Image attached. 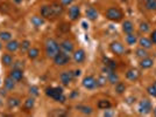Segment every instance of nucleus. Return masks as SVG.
Masks as SVG:
<instances>
[{
    "label": "nucleus",
    "mask_w": 156,
    "mask_h": 117,
    "mask_svg": "<svg viewBox=\"0 0 156 117\" xmlns=\"http://www.w3.org/2000/svg\"><path fill=\"white\" fill-rule=\"evenodd\" d=\"M61 52V47H60V43L57 42L56 40L54 39H48L46 41V54L48 57H52L54 59L56 56V54Z\"/></svg>",
    "instance_id": "obj_1"
},
{
    "label": "nucleus",
    "mask_w": 156,
    "mask_h": 117,
    "mask_svg": "<svg viewBox=\"0 0 156 117\" xmlns=\"http://www.w3.org/2000/svg\"><path fill=\"white\" fill-rule=\"evenodd\" d=\"M46 94L47 96L54 98L57 102H65V96L63 94V89L60 87H49L46 89Z\"/></svg>",
    "instance_id": "obj_2"
},
{
    "label": "nucleus",
    "mask_w": 156,
    "mask_h": 117,
    "mask_svg": "<svg viewBox=\"0 0 156 117\" xmlns=\"http://www.w3.org/2000/svg\"><path fill=\"white\" fill-rule=\"evenodd\" d=\"M124 17V13L121 12V10H119L118 7H110L107 11H106V18L111 21H120Z\"/></svg>",
    "instance_id": "obj_3"
},
{
    "label": "nucleus",
    "mask_w": 156,
    "mask_h": 117,
    "mask_svg": "<svg viewBox=\"0 0 156 117\" xmlns=\"http://www.w3.org/2000/svg\"><path fill=\"white\" fill-rule=\"evenodd\" d=\"M69 61H70L69 54L65 53V52H62V51L56 54V56L54 57V63L56 66H65V64L69 63Z\"/></svg>",
    "instance_id": "obj_4"
},
{
    "label": "nucleus",
    "mask_w": 156,
    "mask_h": 117,
    "mask_svg": "<svg viewBox=\"0 0 156 117\" xmlns=\"http://www.w3.org/2000/svg\"><path fill=\"white\" fill-rule=\"evenodd\" d=\"M153 106H152V103L149 100H142L140 103H139V106H137V111L142 115H147L152 111Z\"/></svg>",
    "instance_id": "obj_5"
},
{
    "label": "nucleus",
    "mask_w": 156,
    "mask_h": 117,
    "mask_svg": "<svg viewBox=\"0 0 156 117\" xmlns=\"http://www.w3.org/2000/svg\"><path fill=\"white\" fill-rule=\"evenodd\" d=\"M82 85L85 89H89V90H92L94 88H97V80L94 79L93 76L91 75H87L83 79V82Z\"/></svg>",
    "instance_id": "obj_6"
},
{
    "label": "nucleus",
    "mask_w": 156,
    "mask_h": 117,
    "mask_svg": "<svg viewBox=\"0 0 156 117\" xmlns=\"http://www.w3.org/2000/svg\"><path fill=\"white\" fill-rule=\"evenodd\" d=\"M110 49H111L112 53L116 54V55H122L124 52H125L124 45H121V43L118 42V41H114V42L111 43V45H110Z\"/></svg>",
    "instance_id": "obj_7"
},
{
    "label": "nucleus",
    "mask_w": 156,
    "mask_h": 117,
    "mask_svg": "<svg viewBox=\"0 0 156 117\" xmlns=\"http://www.w3.org/2000/svg\"><path fill=\"white\" fill-rule=\"evenodd\" d=\"M60 80L63 85H69L73 80V73L72 72H63L60 75Z\"/></svg>",
    "instance_id": "obj_8"
},
{
    "label": "nucleus",
    "mask_w": 156,
    "mask_h": 117,
    "mask_svg": "<svg viewBox=\"0 0 156 117\" xmlns=\"http://www.w3.org/2000/svg\"><path fill=\"white\" fill-rule=\"evenodd\" d=\"M41 17L42 18H44V19H50L52 17H55L54 15V12H52V5L49 6V5H43L41 7Z\"/></svg>",
    "instance_id": "obj_9"
},
{
    "label": "nucleus",
    "mask_w": 156,
    "mask_h": 117,
    "mask_svg": "<svg viewBox=\"0 0 156 117\" xmlns=\"http://www.w3.org/2000/svg\"><path fill=\"white\" fill-rule=\"evenodd\" d=\"M140 72L135 69V68H132V69H128L127 73H126V77L129 80V81H137L140 79Z\"/></svg>",
    "instance_id": "obj_10"
},
{
    "label": "nucleus",
    "mask_w": 156,
    "mask_h": 117,
    "mask_svg": "<svg viewBox=\"0 0 156 117\" xmlns=\"http://www.w3.org/2000/svg\"><path fill=\"white\" fill-rule=\"evenodd\" d=\"M10 76L15 82H19L23 79V72L20 68H13V70L10 73Z\"/></svg>",
    "instance_id": "obj_11"
},
{
    "label": "nucleus",
    "mask_w": 156,
    "mask_h": 117,
    "mask_svg": "<svg viewBox=\"0 0 156 117\" xmlns=\"http://www.w3.org/2000/svg\"><path fill=\"white\" fill-rule=\"evenodd\" d=\"M79 15H81V8H79V6L73 5V6H71L69 8V17H70L71 20H73V21L77 20L79 18Z\"/></svg>",
    "instance_id": "obj_12"
},
{
    "label": "nucleus",
    "mask_w": 156,
    "mask_h": 117,
    "mask_svg": "<svg viewBox=\"0 0 156 117\" xmlns=\"http://www.w3.org/2000/svg\"><path fill=\"white\" fill-rule=\"evenodd\" d=\"M60 47H61V51L65 52V53H72L73 52V43L69 40H64L60 43Z\"/></svg>",
    "instance_id": "obj_13"
},
{
    "label": "nucleus",
    "mask_w": 156,
    "mask_h": 117,
    "mask_svg": "<svg viewBox=\"0 0 156 117\" xmlns=\"http://www.w3.org/2000/svg\"><path fill=\"white\" fill-rule=\"evenodd\" d=\"M85 57H86V55L83 49H78L73 53V60L76 63H83L85 61Z\"/></svg>",
    "instance_id": "obj_14"
},
{
    "label": "nucleus",
    "mask_w": 156,
    "mask_h": 117,
    "mask_svg": "<svg viewBox=\"0 0 156 117\" xmlns=\"http://www.w3.org/2000/svg\"><path fill=\"white\" fill-rule=\"evenodd\" d=\"M19 48H20V43L18 42L16 40H10L8 42L6 43V49H7L8 52H10V53L16 52Z\"/></svg>",
    "instance_id": "obj_15"
},
{
    "label": "nucleus",
    "mask_w": 156,
    "mask_h": 117,
    "mask_svg": "<svg viewBox=\"0 0 156 117\" xmlns=\"http://www.w3.org/2000/svg\"><path fill=\"white\" fill-rule=\"evenodd\" d=\"M153 64H154V60H153L152 57H149V56L141 59V61H140V67H141V68H143V69L152 68V67H153Z\"/></svg>",
    "instance_id": "obj_16"
},
{
    "label": "nucleus",
    "mask_w": 156,
    "mask_h": 117,
    "mask_svg": "<svg viewBox=\"0 0 156 117\" xmlns=\"http://www.w3.org/2000/svg\"><path fill=\"white\" fill-rule=\"evenodd\" d=\"M52 8L54 12V15L55 17H60L64 11V7H63L62 4H58V2H52Z\"/></svg>",
    "instance_id": "obj_17"
},
{
    "label": "nucleus",
    "mask_w": 156,
    "mask_h": 117,
    "mask_svg": "<svg viewBox=\"0 0 156 117\" xmlns=\"http://www.w3.org/2000/svg\"><path fill=\"white\" fill-rule=\"evenodd\" d=\"M139 45H140L142 48H145V49H149V48H152V46H153V41H152L150 39L146 38V36H142V38L139 39Z\"/></svg>",
    "instance_id": "obj_18"
},
{
    "label": "nucleus",
    "mask_w": 156,
    "mask_h": 117,
    "mask_svg": "<svg viewBox=\"0 0 156 117\" xmlns=\"http://www.w3.org/2000/svg\"><path fill=\"white\" fill-rule=\"evenodd\" d=\"M86 17H87L89 20L94 21V20H97V18H98V12H97V10H96L94 7H89V8L86 10Z\"/></svg>",
    "instance_id": "obj_19"
},
{
    "label": "nucleus",
    "mask_w": 156,
    "mask_h": 117,
    "mask_svg": "<svg viewBox=\"0 0 156 117\" xmlns=\"http://www.w3.org/2000/svg\"><path fill=\"white\" fill-rule=\"evenodd\" d=\"M97 106L99 109H102V110H108L110 108H112V103L108 100H100V101H98Z\"/></svg>",
    "instance_id": "obj_20"
},
{
    "label": "nucleus",
    "mask_w": 156,
    "mask_h": 117,
    "mask_svg": "<svg viewBox=\"0 0 156 117\" xmlns=\"http://www.w3.org/2000/svg\"><path fill=\"white\" fill-rule=\"evenodd\" d=\"M106 79H107V82H110L111 85H115L116 82H119V75L116 74L114 70L106 75Z\"/></svg>",
    "instance_id": "obj_21"
},
{
    "label": "nucleus",
    "mask_w": 156,
    "mask_h": 117,
    "mask_svg": "<svg viewBox=\"0 0 156 117\" xmlns=\"http://www.w3.org/2000/svg\"><path fill=\"white\" fill-rule=\"evenodd\" d=\"M20 103H21L20 98H18V97H10V98H8V101H7V104H8L10 109L18 108V106H20Z\"/></svg>",
    "instance_id": "obj_22"
},
{
    "label": "nucleus",
    "mask_w": 156,
    "mask_h": 117,
    "mask_svg": "<svg viewBox=\"0 0 156 117\" xmlns=\"http://www.w3.org/2000/svg\"><path fill=\"white\" fill-rule=\"evenodd\" d=\"M31 22L34 27H41L42 25L44 23V18L37 17V15H34V17L31 19Z\"/></svg>",
    "instance_id": "obj_23"
},
{
    "label": "nucleus",
    "mask_w": 156,
    "mask_h": 117,
    "mask_svg": "<svg viewBox=\"0 0 156 117\" xmlns=\"http://www.w3.org/2000/svg\"><path fill=\"white\" fill-rule=\"evenodd\" d=\"M133 29H134V26H133L132 21L126 20V21L122 23V31H124V33H126V34H129V33L133 32Z\"/></svg>",
    "instance_id": "obj_24"
},
{
    "label": "nucleus",
    "mask_w": 156,
    "mask_h": 117,
    "mask_svg": "<svg viewBox=\"0 0 156 117\" xmlns=\"http://www.w3.org/2000/svg\"><path fill=\"white\" fill-rule=\"evenodd\" d=\"M4 85H5V89H7V90H13L14 87H15V81H14V80L10 76V77L5 79V81H4Z\"/></svg>",
    "instance_id": "obj_25"
},
{
    "label": "nucleus",
    "mask_w": 156,
    "mask_h": 117,
    "mask_svg": "<svg viewBox=\"0 0 156 117\" xmlns=\"http://www.w3.org/2000/svg\"><path fill=\"white\" fill-rule=\"evenodd\" d=\"M1 62L4 66H10V64L13 63V56L10 55V54H4L2 56H1Z\"/></svg>",
    "instance_id": "obj_26"
},
{
    "label": "nucleus",
    "mask_w": 156,
    "mask_h": 117,
    "mask_svg": "<svg viewBox=\"0 0 156 117\" xmlns=\"http://www.w3.org/2000/svg\"><path fill=\"white\" fill-rule=\"evenodd\" d=\"M77 109L84 115H91L93 111V109L90 106H77Z\"/></svg>",
    "instance_id": "obj_27"
},
{
    "label": "nucleus",
    "mask_w": 156,
    "mask_h": 117,
    "mask_svg": "<svg viewBox=\"0 0 156 117\" xmlns=\"http://www.w3.org/2000/svg\"><path fill=\"white\" fill-rule=\"evenodd\" d=\"M34 104H35V100L31 97V98H27L23 103V108L26 109V111H29L34 108Z\"/></svg>",
    "instance_id": "obj_28"
},
{
    "label": "nucleus",
    "mask_w": 156,
    "mask_h": 117,
    "mask_svg": "<svg viewBox=\"0 0 156 117\" xmlns=\"http://www.w3.org/2000/svg\"><path fill=\"white\" fill-rule=\"evenodd\" d=\"M136 41H137V38H136L135 34H133V32L129 33V34H127V36H126V42L128 43L129 46L135 45Z\"/></svg>",
    "instance_id": "obj_29"
},
{
    "label": "nucleus",
    "mask_w": 156,
    "mask_h": 117,
    "mask_svg": "<svg viewBox=\"0 0 156 117\" xmlns=\"http://www.w3.org/2000/svg\"><path fill=\"white\" fill-rule=\"evenodd\" d=\"M27 53H28V57H29L31 60H34V59H36V57L40 55V51H39L37 48H33V47H31V48L28 49Z\"/></svg>",
    "instance_id": "obj_30"
},
{
    "label": "nucleus",
    "mask_w": 156,
    "mask_h": 117,
    "mask_svg": "<svg viewBox=\"0 0 156 117\" xmlns=\"http://www.w3.org/2000/svg\"><path fill=\"white\" fill-rule=\"evenodd\" d=\"M0 40H1V41H5V42H8L10 40H12V33L7 32V31L0 32Z\"/></svg>",
    "instance_id": "obj_31"
},
{
    "label": "nucleus",
    "mask_w": 156,
    "mask_h": 117,
    "mask_svg": "<svg viewBox=\"0 0 156 117\" xmlns=\"http://www.w3.org/2000/svg\"><path fill=\"white\" fill-rule=\"evenodd\" d=\"M126 90V85L125 83H122V82H116L115 83V91H116V94H119V95H121V94H124Z\"/></svg>",
    "instance_id": "obj_32"
},
{
    "label": "nucleus",
    "mask_w": 156,
    "mask_h": 117,
    "mask_svg": "<svg viewBox=\"0 0 156 117\" xmlns=\"http://www.w3.org/2000/svg\"><path fill=\"white\" fill-rule=\"evenodd\" d=\"M104 62L106 67H108V68H111V69H113V70L118 67V64H116V62H115L114 60L108 59V57H104Z\"/></svg>",
    "instance_id": "obj_33"
},
{
    "label": "nucleus",
    "mask_w": 156,
    "mask_h": 117,
    "mask_svg": "<svg viewBox=\"0 0 156 117\" xmlns=\"http://www.w3.org/2000/svg\"><path fill=\"white\" fill-rule=\"evenodd\" d=\"M135 54L139 59H143V57H147V56H148V52H147L145 48H142V47H141V48H137Z\"/></svg>",
    "instance_id": "obj_34"
},
{
    "label": "nucleus",
    "mask_w": 156,
    "mask_h": 117,
    "mask_svg": "<svg viewBox=\"0 0 156 117\" xmlns=\"http://www.w3.org/2000/svg\"><path fill=\"white\" fill-rule=\"evenodd\" d=\"M146 8L148 11H156V0L146 1Z\"/></svg>",
    "instance_id": "obj_35"
},
{
    "label": "nucleus",
    "mask_w": 156,
    "mask_h": 117,
    "mask_svg": "<svg viewBox=\"0 0 156 117\" xmlns=\"http://www.w3.org/2000/svg\"><path fill=\"white\" fill-rule=\"evenodd\" d=\"M31 48V41L29 40H25L20 45V49L22 52H28V49Z\"/></svg>",
    "instance_id": "obj_36"
},
{
    "label": "nucleus",
    "mask_w": 156,
    "mask_h": 117,
    "mask_svg": "<svg viewBox=\"0 0 156 117\" xmlns=\"http://www.w3.org/2000/svg\"><path fill=\"white\" fill-rule=\"evenodd\" d=\"M147 91H148L149 95H152L153 97H156V81L152 85H149L147 88Z\"/></svg>",
    "instance_id": "obj_37"
},
{
    "label": "nucleus",
    "mask_w": 156,
    "mask_h": 117,
    "mask_svg": "<svg viewBox=\"0 0 156 117\" xmlns=\"http://www.w3.org/2000/svg\"><path fill=\"white\" fill-rule=\"evenodd\" d=\"M106 81H107L106 76H99L97 79V87H104L106 85Z\"/></svg>",
    "instance_id": "obj_38"
},
{
    "label": "nucleus",
    "mask_w": 156,
    "mask_h": 117,
    "mask_svg": "<svg viewBox=\"0 0 156 117\" xmlns=\"http://www.w3.org/2000/svg\"><path fill=\"white\" fill-rule=\"evenodd\" d=\"M149 31V25L147 22H141L140 23V32L141 33H147Z\"/></svg>",
    "instance_id": "obj_39"
},
{
    "label": "nucleus",
    "mask_w": 156,
    "mask_h": 117,
    "mask_svg": "<svg viewBox=\"0 0 156 117\" xmlns=\"http://www.w3.org/2000/svg\"><path fill=\"white\" fill-rule=\"evenodd\" d=\"M29 94L33 96H37L39 95V88L37 87H31L29 88Z\"/></svg>",
    "instance_id": "obj_40"
},
{
    "label": "nucleus",
    "mask_w": 156,
    "mask_h": 117,
    "mask_svg": "<svg viewBox=\"0 0 156 117\" xmlns=\"http://www.w3.org/2000/svg\"><path fill=\"white\" fill-rule=\"evenodd\" d=\"M61 2H62L63 6H69V5L72 4L73 0H61Z\"/></svg>",
    "instance_id": "obj_41"
},
{
    "label": "nucleus",
    "mask_w": 156,
    "mask_h": 117,
    "mask_svg": "<svg viewBox=\"0 0 156 117\" xmlns=\"http://www.w3.org/2000/svg\"><path fill=\"white\" fill-rule=\"evenodd\" d=\"M150 40L153 41V43H156V29L155 31H153V33H152V35H150Z\"/></svg>",
    "instance_id": "obj_42"
},
{
    "label": "nucleus",
    "mask_w": 156,
    "mask_h": 117,
    "mask_svg": "<svg viewBox=\"0 0 156 117\" xmlns=\"http://www.w3.org/2000/svg\"><path fill=\"white\" fill-rule=\"evenodd\" d=\"M50 115H55V116H64V115H65V112H63L62 110L60 109V111H57V112H52Z\"/></svg>",
    "instance_id": "obj_43"
},
{
    "label": "nucleus",
    "mask_w": 156,
    "mask_h": 117,
    "mask_svg": "<svg viewBox=\"0 0 156 117\" xmlns=\"http://www.w3.org/2000/svg\"><path fill=\"white\" fill-rule=\"evenodd\" d=\"M81 74H82V72H81L79 69H77V70H75V72H73V77H79Z\"/></svg>",
    "instance_id": "obj_44"
},
{
    "label": "nucleus",
    "mask_w": 156,
    "mask_h": 117,
    "mask_svg": "<svg viewBox=\"0 0 156 117\" xmlns=\"http://www.w3.org/2000/svg\"><path fill=\"white\" fill-rule=\"evenodd\" d=\"M112 115H114V114L113 112H107V111L104 114V116H112Z\"/></svg>",
    "instance_id": "obj_45"
},
{
    "label": "nucleus",
    "mask_w": 156,
    "mask_h": 117,
    "mask_svg": "<svg viewBox=\"0 0 156 117\" xmlns=\"http://www.w3.org/2000/svg\"><path fill=\"white\" fill-rule=\"evenodd\" d=\"M13 1H14L15 4H21V2H22V0H13Z\"/></svg>",
    "instance_id": "obj_46"
},
{
    "label": "nucleus",
    "mask_w": 156,
    "mask_h": 117,
    "mask_svg": "<svg viewBox=\"0 0 156 117\" xmlns=\"http://www.w3.org/2000/svg\"><path fill=\"white\" fill-rule=\"evenodd\" d=\"M83 27L84 28H87V26H86V23H85V22H83Z\"/></svg>",
    "instance_id": "obj_47"
},
{
    "label": "nucleus",
    "mask_w": 156,
    "mask_h": 117,
    "mask_svg": "<svg viewBox=\"0 0 156 117\" xmlns=\"http://www.w3.org/2000/svg\"><path fill=\"white\" fill-rule=\"evenodd\" d=\"M154 114H155V116H156V108L154 109Z\"/></svg>",
    "instance_id": "obj_48"
},
{
    "label": "nucleus",
    "mask_w": 156,
    "mask_h": 117,
    "mask_svg": "<svg viewBox=\"0 0 156 117\" xmlns=\"http://www.w3.org/2000/svg\"><path fill=\"white\" fill-rule=\"evenodd\" d=\"M1 47H2V45H1V42H0V49H1Z\"/></svg>",
    "instance_id": "obj_49"
},
{
    "label": "nucleus",
    "mask_w": 156,
    "mask_h": 117,
    "mask_svg": "<svg viewBox=\"0 0 156 117\" xmlns=\"http://www.w3.org/2000/svg\"><path fill=\"white\" fill-rule=\"evenodd\" d=\"M0 104H1V98H0Z\"/></svg>",
    "instance_id": "obj_50"
},
{
    "label": "nucleus",
    "mask_w": 156,
    "mask_h": 117,
    "mask_svg": "<svg viewBox=\"0 0 156 117\" xmlns=\"http://www.w3.org/2000/svg\"><path fill=\"white\" fill-rule=\"evenodd\" d=\"M143 1H145V2H146V1H148V0H143Z\"/></svg>",
    "instance_id": "obj_51"
},
{
    "label": "nucleus",
    "mask_w": 156,
    "mask_h": 117,
    "mask_svg": "<svg viewBox=\"0 0 156 117\" xmlns=\"http://www.w3.org/2000/svg\"><path fill=\"white\" fill-rule=\"evenodd\" d=\"M122 1H127V0H122Z\"/></svg>",
    "instance_id": "obj_52"
}]
</instances>
